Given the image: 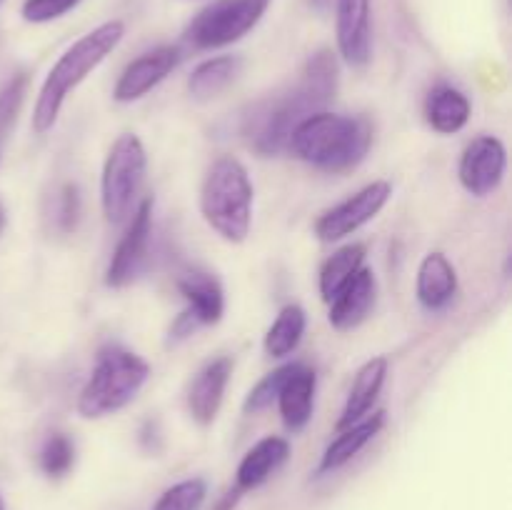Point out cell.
Listing matches in <instances>:
<instances>
[{
	"instance_id": "ac0fdd59",
	"label": "cell",
	"mask_w": 512,
	"mask_h": 510,
	"mask_svg": "<svg viewBox=\"0 0 512 510\" xmlns=\"http://www.w3.org/2000/svg\"><path fill=\"white\" fill-rule=\"evenodd\" d=\"M458 293V270L450 263L448 255L433 250L418 265L415 278V295L425 310H443L453 303Z\"/></svg>"
},
{
	"instance_id": "4dcf8cb0",
	"label": "cell",
	"mask_w": 512,
	"mask_h": 510,
	"mask_svg": "<svg viewBox=\"0 0 512 510\" xmlns=\"http://www.w3.org/2000/svg\"><path fill=\"white\" fill-rule=\"evenodd\" d=\"M308 3H310V8L318 10V13H328V10L333 8L335 0H308Z\"/></svg>"
},
{
	"instance_id": "2e32d148",
	"label": "cell",
	"mask_w": 512,
	"mask_h": 510,
	"mask_svg": "<svg viewBox=\"0 0 512 510\" xmlns=\"http://www.w3.org/2000/svg\"><path fill=\"white\" fill-rule=\"evenodd\" d=\"M315 390H318V375H315V370L303 363H293V370L288 373V378H285L283 388L278 393V400H275L280 408V418H283L285 428L290 433H300L313 420Z\"/></svg>"
},
{
	"instance_id": "603a6c76",
	"label": "cell",
	"mask_w": 512,
	"mask_h": 510,
	"mask_svg": "<svg viewBox=\"0 0 512 510\" xmlns=\"http://www.w3.org/2000/svg\"><path fill=\"white\" fill-rule=\"evenodd\" d=\"M365 255H368V250H365L363 243H350L335 250V253L325 260L318 275V288L325 303H330V300L353 280V275L358 273L360 268H365Z\"/></svg>"
},
{
	"instance_id": "9c48e42d",
	"label": "cell",
	"mask_w": 512,
	"mask_h": 510,
	"mask_svg": "<svg viewBox=\"0 0 512 510\" xmlns=\"http://www.w3.org/2000/svg\"><path fill=\"white\" fill-rule=\"evenodd\" d=\"M130 215L133 218H130L128 230L110 255L108 270H105V285L115 290L133 285L148 263L150 235H153V198L140 200L138 208Z\"/></svg>"
},
{
	"instance_id": "7a4b0ae2",
	"label": "cell",
	"mask_w": 512,
	"mask_h": 510,
	"mask_svg": "<svg viewBox=\"0 0 512 510\" xmlns=\"http://www.w3.org/2000/svg\"><path fill=\"white\" fill-rule=\"evenodd\" d=\"M125 38V23L123 20H105L98 28L85 33L83 38L75 40L58 60L53 68L45 75L43 85H40L38 100H35L33 110V130L38 135L48 133L63 110L68 95L103 63L113 50L123 43Z\"/></svg>"
},
{
	"instance_id": "d4e9b609",
	"label": "cell",
	"mask_w": 512,
	"mask_h": 510,
	"mask_svg": "<svg viewBox=\"0 0 512 510\" xmlns=\"http://www.w3.org/2000/svg\"><path fill=\"white\" fill-rule=\"evenodd\" d=\"M38 463L48 478H63L75 465V443L65 433L48 435L40 448Z\"/></svg>"
},
{
	"instance_id": "3957f363",
	"label": "cell",
	"mask_w": 512,
	"mask_h": 510,
	"mask_svg": "<svg viewBox=\"0 0 512 510\" xmlns=\"http://www.w3.org/2000/svg\"><path fill=\"white\" fill-rule=\"evenodd\" d=\"M255 188L248 168L233 155L215 160L200 185V213L228 243H243L253 228Z\"/></svg>"
},
{
	"instance_id": "cb8c5ba5",
	"label": "cell",
	"mask_w": 512,
	"mask_h": 510,
	"mask_svg": "<svg viewBox=\"0 0 512 510\" xmlns=\"http://www.w3.org/2000/svg\"><path fill=\"white\" fill-rule=\"evenodd\" d=\"M308 328V315L300 305H285L263 338V348L270 358H288L295 353Z\"/></svg>"
},
{
	"instance_id": "5b68a950",
	"label": "cell",
	"mask_w": 512,
	"mask_h": 510,
	"mask_svg": "<svg viewBox=\"0 0 512 510\" xmlns=\"http://www.w3.org/2000/svg\"><path fill=\"white\" fill-rule=\"evenodd\" d=\"M318 110H325V100L300 78L288 93L263 100L245 115V138L255 153L280 155L288 150L290 135L300 120Z\"/></svg>"
},
{
	"instance_id": "f546056e",
	"label": "cell",
	"mask_w": 512,
	"mask_h": 510,
	"mask_svg": "<svg viewBox=\"0 0 512 510\" xmlns=\"http://www.w3.org/2000/svg\"><path fill=\"white\" fill-rule=\"evenodd\" d=\"M80 3H83V0H25L20 13H23V18L28 20V23L43 25L50 23V20L63 18L65 13L78 8Z\"/></svg>"
},
{
	"instance_id": "1f68e13d",
	"label": "cell",
	"mask_w": 512,
	"mask_h": 510,
	"mask_svg": "<svg viewBox=\"0 0 512 510\" xmlns=\"http://www.w3.org/2000/svg\"><path fill=\"white\" fill-rule=\"evenodd\" d=\"M5 223H8V215H5V208H3V205H0V235H3Z\"/></svg>"
},
{
	"instance_id": "52a82bcc",
	"label": "cell",
	"mask_w": 512,
	"mask_h": 510,
	"mask_svg": "<svg viewBox=\"0 0 512 510\" xmlns=\"http://www.w3.org/2000/svg\"><path fill=\"white\" fill-rule=\"evenodd\" d=\"M273 0H215L190 20L185 40L198 50H218L243 40L263 20Z\"/></svg>"
},
{
	"instance_id": "484cf974",
	"label": "cell",
	"mask_w": 512,
	"mask_h": 510,
	"mask_svg": "<svg viewBox=\"0 0 512 510\" xmlns=\"http://www.w3.org/2000/svg\"><path fill=\"white\" fill-rule=\"evenodd\" d=\"M208 495V485L203 478H188L165 490L153 505V510H198Z\"/></svg>"
},
{
	"instance_id": "4316f807",
	"label": "cell",
	"mask_w": 512,
	"mask_h": 510,
	"mask_svg": "<svg viewBox=\"0 0 512 510\" xmlns=\"http://www.w3.org/2000/svg\"><path fill=\"white\" fill-rule=\"evenodd\" d=\"M50 218L58 233H73L80 223V213H83V203H80V190L75 183H63L55 190L53 198V210H50Z\"/></svg>"
},
{
	"instance_id": "ffe728a7",
	"label": "cell",
	"mask_w": 512,
	"mask_h": 510,
	"mask_svg": "<svg viewBox=\"0 0 512 510\" xmlns=\"http://www.w3.org/2000/svg\"><path fill=\"white\" fill-rule=\"evenodd\" d=\"M425 123L440 135H455L468 125L473 105L468 95L448 83L435 85L425 98Z\"/></svg>"
},
{
	"instance_id": "7402d4cb",
	"label": "cell",
	"mask_w": 512,
	"mask_h": 510,
	"mask_svg": "<svg viewBox=\"0 0 512 510\" xmlns=\"http://www.w3.org/2000/svg\"><path fill=\"white\" fill-rule=\"evenodd\" d=\"M240 70H243V60L238 55H215V58L203 60L190 73L188 93L203 103L218 98L223 90H228V85L235 83Z\"/></svg>"
},
{
	"instance_id": "9a60e30c",
	"label": "cell",
	"mask_w": 512,
	"mask_h": 510,
	"mask_svg": "<svg viewBox=\"0 0 512 510\" xmlns=\"http://www.w3.org/2000/svg\"><path fill=\"white\" fill-rule=\"evenodd\" d=\"M378 300V280L370 268H360L348 285L330 300L328 320L335 330L348 333L368 320Z\"/></svg>"
},
{
	"instance_id": "8992f818",
	"label": "cell",
	"mask_w": 512,
	"mask_h": 510,
	"mask_svg": "<svg viewBox=\"0 0 512 510\" xmlns=\"http://www.w3.org/2000/svg\"><path fill=\"white\" fill-rule=\"evenodd\" d=\"M148 173V153L135 133H123L110 145L100 175V205L108 223L130 218Z\"/></svg>"
},
{
	"instance_id": "30bf717a",
	"label": "cell",
	"mask_w": 512,
	"mask_h": 510,
	"mask_svg": "<svg viewBox=\"0 0 512 510\" xmlns=\"http://www.w3.org/2000/svg\"><path fill=\"white\" fill-rule=\"evenodd\" d=\"M508 170V150L495 135H478L465 145L460 155L458 178L460 185L475 198H488L500 188Z\"/></svg>"
},
{
	"instance_id": "836d02e7",
	"label": "cell",
	"mask_w": 512,
	"mask_h": 510,
	"mask_svg": "<svg viewBox=\"0 0 512 510\" xmlns=\"http://www.w3.org/2000/svg\"><path fill=\"white\" fill-rule=\"evenodd\" d=\"M0 5H3V0H0Z\"/></svg>"
},
{
	"instance_id": "277c9868",
	"label": "cell",
	"mask_w": 512,
	"mask_h": 510,
	"mask_svg": "<svg viewBox=\"0 0 512 510\" xmlns=\"http://www.w3.org/2000/svg\"><path fill=\"white\" fill-rule=\"evenodd\" d=\"M150 378V365L123 345H108L98 353L88 380L78 395V415L98 420L128 408Z\"/></svg>"
},
{
	"instance_id": "5bb4252c",
	"label": "cell",
	"mask_w": 512,
	"mask_h": 510,
	"mask_svg": "<svg viewBox=\"0 0 512 510\" xmlns=\"http://www.w3.org/2000/svg\"><path fill=\"white\" fill-rule=\"evenodd\" d=\"M178 290L185 300L183 313L193 320L198 328L215 325L223 320L225 313V293L220 280L213 273L200 268H190L180 273Z\"/></svg>"
},
{
	"instance_id": "ba28073f",
	"label": "cell",
	"mask_w": 512,
	"mask_h": 510,
	"mask_svg": "<svg viewBox=\"0 0 512 510\" xmlns=\"http://www.w3.org/2000/svg\"><path fill=\"white\" fill-rule=\"evenodd\" d=\"M390 198H393V185L388 180H373V183L363 185L358 193L345 198L343 203L325 210L315 220V235L320 243H338V240L358 233L373 218H378Z\"/></svg>"
},
{
	"instance_id": "f1b7e54d",
	"label": "cell",
	"mask_w": 512,
	"mask_h": 510,
	"mask_svg": "<svg viewBox=\"0 0 512 510\" xmlns=\"http://www.w3.org/2000/svg\"><path fill=\"white\" fill-rule=\"evenodd\" d=\"M28 83V75L18 73L0 88V140L10 133V128L18 120L20 108L25 103V93H28Z\"/></svg>"
},
{
	"instance_id": "d6a6232c",
	"label": "cell",
	"mask_w": 512,
	"mask_h": 510,
	"mask_svg": "<svg viewBox=\"0 0 512 510\" xmlns=\"http://www.w3.org/2000/svg\"><path fill=\"white\" fill-rule=\"evenodd\" d=\"M0 510H5V500H3V495H0Z\"/></svg>"
},
{
	"instance_id": "7c38bea8",
	"label": "cell",
	"mask_w": 512,
	"mask_h": 510,
	"mask_svg": "<svg viewBox=\"0 0 512 510\" xmlns=\"http://www.w3.org/2000/svg\"><path fill=\"white\" fill-rule=\"evenodd\" d=\"M178 45H160V48L148 50L140 58L130 60L125 70L120 73L118 83L113 88L115 103H135V100L145 98L153 88H158L170 73L180 65Z\"/></svg>"
},
{
	"instance_id": "83f0119b",
	"label": "cell",
	"mask_w": 512,
	"mask_h": 510,
	"mask_svg": "<svg viewBox=\"0 0 512 510\" xmlns=\"http://www.w3.org/2000/svg\"><path fill=\"white\" fill-rule=\"evenodd\" d=\"M290 370H293V363L280 365V368H275L273 373L265 375L263 380H258V383H255V388H250V393L245 395V403H243L245 413L258 415V413H263V410H268L270 405L278 400V393H280V388H283V383H285V378H288Z\"/></svg>"
},
{
	"instance_id": "d6986e66",
	"label": "cell",
	"mask_w": 512,
	"mask_h": 510,
	"mask_svg": "<svg viewBox=\"0 0 512 510\" xmlns=\"http://www.w3.org/2000/svg\"><path fill=\"white\" fill-rule=\"evenodd\" d=\"M290 458V443L280 435H268V438L258 440L248 453L243 455L235 473V488L240 493L245 490H255Z\"/></svg>"
},
{
	"instance_id": "8fae6325",
	"label": "cell",
	"mask_w": 512,
	"mask_h": 510,
	"mask_svg": "<svg viewBox=\"0 0 512 510\" xmlns=\"http://www.w3.org/2000/svg\"><path fill=\"white\" fill-rule=\"evenodd\" d=\"M335 40L338 53L353 68H365L373 58V0H335Z\"/></svg>"
},
{
	"instance_id": "4fadbf2b",
	"label": "cell",
	"mask_w": 512,
	"mask_h": 510,
	"mask_svg": "<svg viewBox=\"0 0 512 510\" xmlns=\"http://www.w3.org/2000/svg\"><path fill=\"white\" fill-rule=\"evenodd\" d=\"M230 375H233V360L228 355L213 358L198 370L188 390V413L195 423L210 425L218 418Z\"/></svg>"
},
{
	"instance_id": "44dd1931",
	"label": "cell",
	"mask_w": 512,
	"mask_h": 510,
	"mask_svg": "<svg viewBox=\"0 0 512 510\" xmlns=\"http://www.w3.org/2000/svg\"><path fill=\"white\" fill-rule=\"evenodd\" d=\"M385 410H375V413L365 415L358 423L348 425V428L340 430L338 438L325 448L323 458H320L318 473H333V470L343 468L345 463L355 458L370 440L378 438L380 430L385 428Z\"/></svg>"
},
{
	"instance_id": "e0dca14e",
	"label": "cell",
	"mask_w": 512,
	"mask_h": 510,
	"mask_svg": "<svg viewBox=\"0 0 512 510\" xmlns=\"http://www.w3.org/2000/svg\"><path fill=\"white\" fill-rule=\"evenodd\" d=\"M390 363L385 355H375V358L365 360L360 365V370L355 373L353 385L348 390V398H345L343 413H340L338 430L348 428V425L358 423L365 415L373 413L375 403H378L380 393L385 388V380H388Z\"/></svg>"
},
{
	"instance_id": "6da1fadb",
	"label": "cell",
	"mask_w": 512,
	"mask_h": 510,
	"mask_svg": "<svg viewBox=\"0 0 512 510\" xmlns=\"http://www.w3.org/2000/svg\"><path fill=\"white\" fill-rule=\"evenodd\" d=\"M373 145V125L363 115L318 110L300 120L288 150L310 168L323 173H348L358 168Z\"/></svg>"
}]
</instances>
